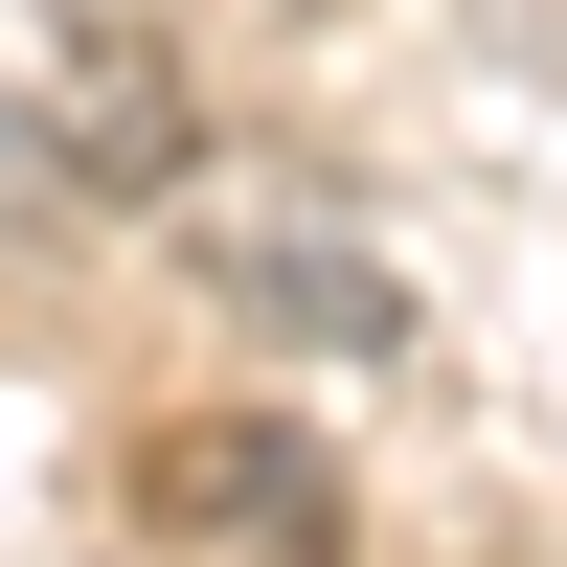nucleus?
Listing matches in <instances>:
<instances>
[{
    "mask_svg": "<svg viewBox=\"0 0 567 567\" xmlns=\"http://www.w3.org/2000/svg\"><path fill=\"white\" fill-rule=\"evenodd\" d=\"M227 296H250L272 341H341V363H386V341H409L386 250H363V227H318V205H227Z\"/></svg>",
    "mask_w": 567,
    "mask_h": 567,
    "instance_id": "f257e3e1",
    "label": "nucleus"
}]
</instances>
